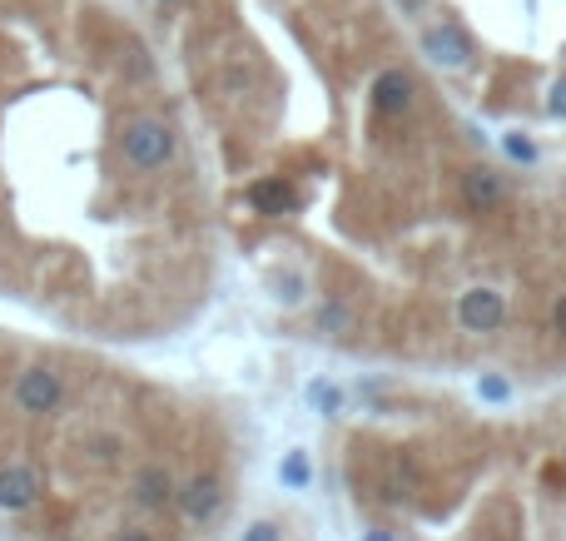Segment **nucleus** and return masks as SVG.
Masks as SVG:
<instances>
[{"instance_id": "9", "label": "nucleus", "mask_w": 566, "mask_h": 541, "mask_svg": "<svg viewBox=\"0 0 566 541\" xmlns=\"http://www.w3.org/2000/svg\"><path fill=\"white\" fill-rule=\"evenodd\" d=\"M462 204L467 209H477V214H487V209H497L502 204V179L492 174V169H467L462 174Z\"/></svg>"}, {"instance_id": "6", "label": "nucleus", "mask_w": 566, "mask_h": 541, "mask_svg": "<svg viewBox=\"0 0 566 541\" xmlns=\"http://www.w3.org/2000/svg\"><path fill=\"white\" fill-rule=\"evenodd\" d=\"M40 472L25 467V462H10L0 467V512H30L40 502Z\"/></svg>"}, {"instance_id": "8", "label": "nucleus", "mask_w": 566, "mask_h": 541, "mask_svg": "<svg viewBox=\"0 0 566 541\" xmlns=\"http://www.w3.org/2000/svg\"><path fill=\"white\" fill-rule=\"evenodd\" d=\"M373 110L378 115H408L413 110V75L408 70H383L373 80Z\"/></svg>"}, {"instance_id": "16", "label": "nucleus", "mask_w": 566, "mask_h": 541, "mask_svg": "<svg viewBox=\"0 0 566 541\" xmlns=\"http://www.w3.org/2000/svg\"><path fill=\"white\" fill-rule=\"evenodd\" d=\"M502 149H507V159H517V164H532L537 159V144L527 135H507L502 139Z\"/></svg>"}, {"instance_id": "17", "label": "nucleus", "mask_w": 566, "mask_h": 541, "mask_svg": "<svg viewBox=\"0 0 566 541\" xmlns=\"http://www.w3.org/2000/svg\"><path fill=\"white\" fill-rule=\"evenodd\" d=\"M239 541H283V527L279 522H269V517H259V522H249L244 527V537Z\"/></svg>"}, {"instance_id": "5", "label": "nucleus", "mask_w": 566, "mask_h": 541, "mask_svg": "<svg viewBox=\"0 0 566 541\" xmlns=\"http://www.w3.org/2000/svg\"><path fill=\"white\" fill-rule=\"evenodd\" d=\"M423 55L442 70H462V65H472V40L457 20H442V25L423 30Z\"/></svg>"}, {"instance_id": "20", "label": "nucleus", "mask_w": 566, "mask_h": 541, "mask_svg": "<svg viewBox=\"0 0 566 541\" xmlns=\"http://www.w3.org/2000/svg\"><path fill=\"white\" fill-rule=\"evenodd\" d=\"M115 541H154V537H149V532H140V527H125V532H120Z\"/></svg>"}, {"instance_id": "18", "label": "nucleus", "mask_w": 566, "mask_h": 541, "mask_svg": "<svg viewBox=\"0 0 566 541\" xmlns=\"http://www.w3.org/2000/svg\"><path fill=\"white\" fill-rule=\"evenodd\" d=\"M279 298H283V303H298V298H303V273H283V278H279Z\"/></svg>"}, {"instance_id": "15", "label": "nucleus", "mask_w": 566, "mask_h": 541, "mask_svg": "<svg viewBox=\"0 0 566 541\" xmlns=\"http://www.w3.org/2000/svg\"><path fill=\"white\" fill-rule=\"evenodd\" d=\"M477 398H482V403H507V398H512V383L497 378V373H482V378H477Z\"/></svg>"}, {"instance_id": "21", "label": "nucleus", "mask_w": 566, "mask_h": 541, "mask_svg": "<svg viewBox=\"0 0 566 541\" xmlns=\"http://www.w3.org/2000/svg\"><path fill=\"white\" fill-rule=\"evenodd\" d=\"M363 541H393V532H378V527H373V532H363Z\"/></svg>"}, {"instance_id": "7", "label": "nucleus", "mask_w": 566, "mask_h": 541, "mask_svg": "<svg viewBox=\"0 0 566 541\" xmlns=\"http://www.w3.org/2000/svg\"><path fill=\"white\" fill-rule=\"evenodd\" d=\"M130 492H135V502H140L144 512H159V507L174 502L179 487H174V472H169L164 462H149V467L135 472V487H130Z\"/></svg>"}, {"instance_id": "1", "label": "nucleus", "mask_w": 566, "mask_h": 541, "mask_svg": "<svg viewBox=\"0 0 566 541\" xmlns=\"http://www.w3.org/2000/svg\"><path fill=\"white\" fill-rule=\"evenodd\" d=\"M120 154H125L130 169L154 174V169H164V164L179 154V135H174L164 120H130L125 135H120Z\"/></svg>"}, {"instance_id": "4", "label": "nucleus", "mask_w": 566, "mask_h": 541, "mask_svg": "<svg viewBox=\"0 0 566 541\" xmlns=\"http://www.w3.org/2000/svg\"><path fill=\"white\" fill-rule=\"evenodd\" d=\"M457 323H462L467 333H497V328L507 323V298H502L497 288L477 283V288H467V293L457 298Z\"/></svg>"}, {"instance_id": "14", "label": "nucleus", "mask_w": 566, "mask_h": 541, "mask_svg": "<svg viewBox=\"0 0 566 541\" xmlns=\"http://www.w3.org/2000/svg\"><path fill=\"white\" fill-rule=\"evenodd\" d=\"M85 452H90L95 462H105V467H110V462H120L125 442H120L115 432H90V437H85Z\"/></svg>"}, {"instance_id": "19", "label": "nucleus", "mask_w": 566, "mask_h": 541, "mask_svg": "<svg viewBox=\"0 0 566 541\" xmlns=\"http://www.w3.org/2000/svg\"><path fill=\"white\" fill-rule=\"evenodd\" d=\"M547 105H552V115H557V120H566V80L552 85V100H547Z\"/></svg>"}, {"instance_id": "2", "label": "nucleus", "mask_w": 566, "mask_h": 541, "mask_svg": "<svg viewBox=\"0 0 566 541\" xmlns=\"http://www.w3.org/2000/svg\"><path fill=\"white\" fill-rule=\"evenodd\" d=\"M224 502H229V492H224V482L214 472H199V477H189L174 492V507H179V517L189 527H214L224 517Z\"/></svg>"}, {"instance_id": "23", "label": "nucleus", "mask_w": 566, "mask_h": 541, "mask_svg": "<svg viewBox=\"0 0 566 541\" xmlns=\"http://www.w3.org/2000/svg\"><path fill=\"white\" fill-rule=\"evenodd\" d=\"M164 5H174V0H164Z\"/></svg>"}, {"instance_id": "11", "label": "nucleus", "mask_w": 566, "mask_h": 541, "mask_svg": "<svg viewBox=\"0 0 566 541\" xmlns=\"http://www.w3.org/2000/svg\"><path fill=\"white\" fill-rule=\"evenodd\" d=\"M313 328L328 333V338H348V333H353V308H348L343 298H323V303L313 308Z\"/></svg>"}, {"instance_id": "12", "label": "nucleus", "mask_w": 566, "mask_h": 541, "mask_svg": "<svg viewBox=\"0 0 566 541\" xmlns=\"http://www.w3.org/2000/svg\"><path fill=\"white\" fill-rule=\"evenodd\" d=\"M279 482L288 492H303L308 482H313V467H308V452H283L279 462Z\"/></svg>"}, {"instance_id": "22", "label": "nucleus", "mask_w": 566, "mask_h": 541, "mask_svg": "<svg viewBox=\"0 0 566 541\" xmlns=\"http://www.w3.org/2000/svg\"><path fill=\"white\" fill-rule=\"evenodd\" d=\"M552 318H557V328H562V333H566V298H562V303H557V313H552Z\"/></svg>"}, {"instance_id": "10", "label": "nucleus", "mask_w": 566, "mask_h": 541, "mask_svg": "<svg viewBox=\"0 0 566 541\" xmlns=\"http://www.w3.org/2000/svg\"><path fill=\"white\" fill-rule=\"evenodd\" d=\"M249 204L274 219V214L298 209V194H293V184H283V179H259V184H249Z\"/></svg>"}, {"instance_id": "13", "label": "nucleus", "mask_w": 566, "mask_h": 541, "mask_svg": "<svg viewBox=\"0 0 566 541\" xmlns=\"http://www.w3.org/2000/svg\"><path fill=\"white\" fill-rule=\"evenodd\" d=\"M303 398H308V407H313V412H323V417H338V412H343V393H338L333 383H323V378H313Z\"/></svg>"}, {"instance_id": "3", "label": "nucleus", "mask_w": 566, "mask_h": 541, "mask_svg": "<svg viewBox=\"0 0 566 541\" xmlns=\"http://www.w3.org/2000/svg\"><path fill=\"white\" fill-rule=\"evenodd\" d=\"M15 407L30 412V417L60 412V407H65V378H60L55 368H45V363L25 368V373L15 378Z\"/></svg>"}]
</instances>
